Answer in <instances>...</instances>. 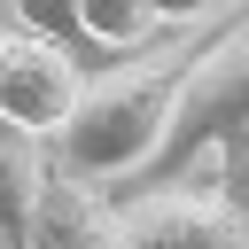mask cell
I'll use <instances>...</instances> for the list:
<instances>
[{
    "mask_svg": "<svg viewBox=\"0 0 249 249\" xmlns=\"http://www.w3.org/2000/svg\"><path fill=\"white\" fill-rule=\"evenodd\" d=\"M47 187H54V171H47L39 140L16 132V124H0V249H31Z\"/></svg>",
    "mask_w": 249,
    "mask_h": 249,
    "instance_id": "8992f818",
    "label": "cell"
},
{
    "mask_svg": "<svg viewBox=\"0 0 249 249\" xmlns=\"http://www.w3.org/2000/svg\"><path fill=\"white\" fill-rule=\"evenodd\" d=\"M86 70L70 47H47V39H8L0 54V124L31 132V140H62L70 117L86 109Z\"/></svg>",
    "mask_w": 249,
    "mask_h": 249,
    "instance_id": "277c9868",
    "label": "cell"
},
{
    "mask_svg": "<svg viewBox=\"0 0 249 249\" xmlns=\"http://www.w3.org/2000/svg\"><path fill=\"white\" fill-rule=\"evenodd\" d=\"M0 54H8V31H0Z\"/></svg>",
    "mask_w": 249,
    "mask_h": 249,
    "instance_id": "30bf717a",
    "label": "cell"
},
{
    "mask_svg": "<svg viewBox=\"0 0 249 249\" xmlns=\"http://www.w3.org/2000/svg\"><path fill=\"white\" fill-rule=\"evenodd\" d=\"M16 8V23L31 31V39H47V47H70V39H86V16H78V0H8Z\"/></svg>",
    "mask_w": 249,
    "mask_h": 249,
    "instance_id": "ba28073f",
    "label": "cell"
},
{
    "mask_svg": "<svg viewBox=\"0 0 249 249\" xmlns=\"http://www.w3.org/2000/svg\"><path fill=\"white\" fill-rule=\"evenodd\" d=\"M117 226H124L117 195L54 171V187L39 202V226H31V249H117Z\"/></svg>",
    "mask_w": 249,
    "mask_h": 249,
    "instance_id": "5b68a950",
    "label": "cell"
},
{
    "mask_svg": "<svg viewBox=\"0 0 249 249\" xmlns=\"http://www.w3.org/2000/svg\"><path fill=\"white\" fill-rule=\"evenodd\" d=\"M78 16H86V39L93 47H117V54L156 31V8L148 0H78Z\"/></svg>",
    "mask_w": 249,
    "mask_h": 249,
    "instance_id": "52a82bcc",
    "label": "cell"
},
{
    "mask_svg": "<svg viewBox=\"0 0 249 249\" xmlns=\"http://www.w3.org/2000/svg\"><path fill=\"white\" fill-rule=\"evenodd\" d=\"M233 156H249V8H233L210 31V47H202V62H195V78L179 93L171 140L148 163L140 195L148 187H179L195 163H233Z\"/></svg>",
    "mask_w": 249,
    "mask_h": 249,
    "instance_id": "7a4b0ae2",
    "label": "cell"
},
{
    "mask_svg": "<svg viewBox=\"0 0 249 249\" xmlns=\"http://www.w3.org/2000/svg\"><path fill=\"white\" fill-rule=\"evenodd\" d=\"M117 249H249V210L210 179L148 187L124 202Z\"/></svg>",
    "mask_w": 249,
    "mask_h": 249,
    "instance_id": "3957f363",
    "label": "cell"
},
{
    "mask_svg": "<svg viewBox=\"0 0 249 249\" xmlns=\"http://www.w3.org/2000/svg\"><path fill=\"white\" fill-rule=\"evenodd\" d=\"M210 31H218V23L171 31V39H156L148 54L101 70V78L86 86V109H78L70 132L54 140V171H62V179H86V187H109V179H132V187H140L148 163H156L163 140H171L179 93H187Z\"/></svg>",
    "mask_w": 249,
    "mask_h": 249,
    "instance_id": "6da1fadb",
    "label": "cell"
},
{
    "mask_svg": "<svg viewBox=\"0 0 249 249\" xmlns=\"http://www.w3.org/2000/svg\"><path fill=\"white\" fill-rule=\"evenodd\" d=\"M156 8V23H171V31H202V23H226L218 16V0H148Z\"/></svg>",
    "mask_w": 249,
    "mask_h": 249,
    "instance_id": "9c48e42d",
    "label": "cell"
}]
</instances>
